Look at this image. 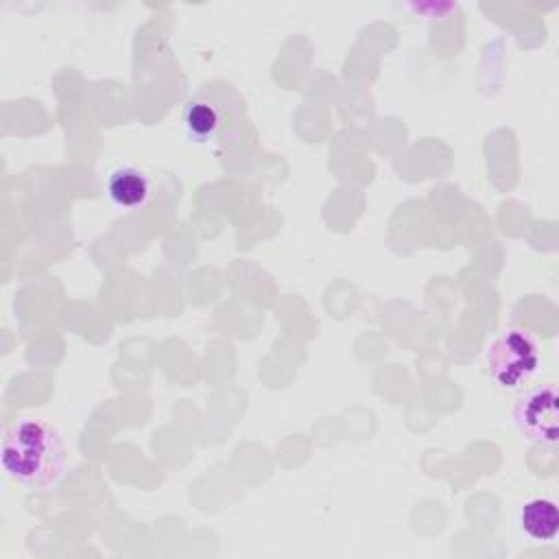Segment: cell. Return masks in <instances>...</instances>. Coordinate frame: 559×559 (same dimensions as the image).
Wrapping results in <instances>:
<instances>
[{"mask_svg": "<svg viewBox=\"0 0 559 559\" xmlns=\"http://www.w3.org/2000/svg\"><path fill=\"white\" fill-rule=\"evenodd\" d=\"M0 465L17 485L44 489L55 485L66 472V443L52 424L20 419L2 437Z\"/></svg>", "mask_w": 559, "mask_h": 559, "instance_id": "6da1fadb", "label": "cell"}, {"mask_svg": "<svg viewBox=\"0 0 559 559\" xmlns=\"http://www.w3.org/2000/svg\"><path fill=\"white\" fill-rule=\"evenodd\" d=\"M489 378L502 389H515L539 369V345L526 330H507L487 349Z\"/></svg>", "mask_w": 559, "mask_h": 559, "instance_id": "7a4b0ae2", "label": "cell"}, {"mask_svg": "<svg viewBox=\"0 0 559 559\" xmlns=\"http://www.w3.org/2000/svg\"><path fill=\"white\" fill-rule=\"evenodd\" d=\"M518 430L539 443H557L559 439V395L552 384L537 386L518 397L513 406Z\"/></svg>", "mask_w": 559, "mask_h": 559, "instance_id": "3957f363", "label": "cell"}, {"mask_svg": "<svg viewBox=\"0 0 559 559\" xmlns=\"http://www.w3.org/2000/svg\"><path fill=\"white\" fill-rule=\"evenodd\" d=\"M181 124L190 140L210 142L223 133L227 124V111L223 103L212 94H197L186 103Z\"/></svg>", "mask_w": 559, "mask_h": 559, "instance_id": "277c9868", "label": "cell"}, {"mask_svg": "<svg viewBox=\"0 0 559 559\" xmlns=\"http://www.w3.org/2000/svg\"><path fill=\"white\" fill-rule=\"evenodd\" d=\"M107 194L118 207L133 210L146 203L151 183L142 170L133 166H118L107 177Z\"/></svg>", "mask_w": 559, "mask_h": 559, "instance_id": "5b68a950", "label": "cell"}, {"mask_svg": "<svg viewBox=\"0 0 559 559\" xmlns=\"http://www.w3.org/2000/svg\"><path fill=\"white\" fill-rule=\"evenodd\" d=\"M520 526L528 537L537 542L552 539L559 528L557 504L548 498H533L524 502V507L520 509Z\"/></svg>", "mask_w": 559, "mask_h": 559, "instance_id": "8992f818", "label": "cell"}]
</instances>
